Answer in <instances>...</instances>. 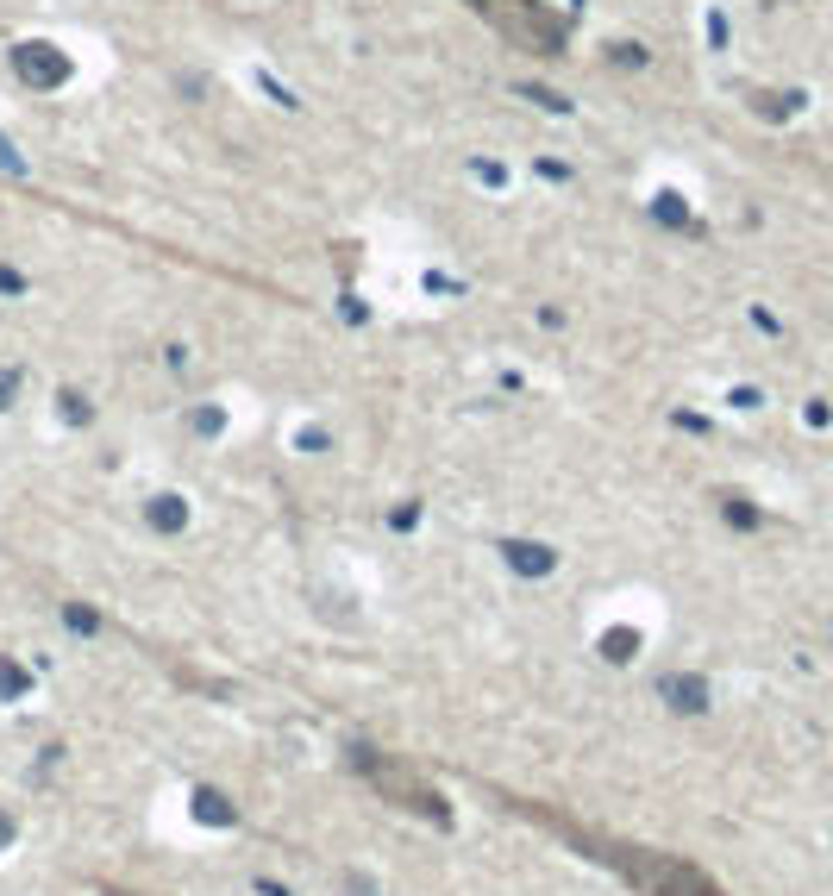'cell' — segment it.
Segmentation results:
<instances>
[{
	"instance_id": "ffe728a7",
	"label": "cell",
	"mask_w": 833,
	"mask_h": 896,
	"mask_svg": "<svg viewBox=\"0 0 833 896\" xmlns=\"http://www.w3.org/2000/svg\"><path fill=\"white\" fill-rule=\"evenodd\" d=\"M0 170H13V176H26V157H19L7 138H0Z\"/></svg>"
},
{
	"instance_id": "8992f818",
	"label": "cell",
	"mask_w": 833,
	"mask_h": 896,
	"mask_svg": "<svg viewBox=\"0 0 833 896\" xmlns=\"http://www.w3.org/2000/svg\"><path fill=\"white\" fill-rule=\"evenodd\" d=\"M658 696L671 702L677 715H702V709H708V683H702V677H689V671H671V677H658Z\"/></svg>"
},
{
	"instance_id": "7c38bea8",
	"label": "cell",
	"mask_w": 833,
	"mask_h": 896,
	"mask_svg": "<svg viewBox=\"0 0 833 896\" xmlns=\"http://www.w3.org/2000/svg\"><path fill=\"white\" fill-rule=\"evenodd\" d=\"M752 107L765 113V120H790V113L802 107V94H752Z\"/></svg>"
},
{
	"instance_id": "e0dca14e",
	"label": "cell",
	"mask_w": 833,
	"mask_h": 896,
	"mask_svg": "<svg viewBox=\"0 0 833 896\" xmlns=\"http://www.w3.org/2000/svg\"><path fill=\"white\" fill-rule=\"evenodd\" d=\"M195 433H201V439H220V433H226V414H220V408H195Z\"/></svg>"
},
{
	"instance_id": "d6986e66",
	"label": "cell",
	"mask_w": 833,
	"mask_h": 896,
	"mask_svg": "<svg viewBox=\"0 0 833 896\" xmlns=\"http://www.w3.org/2000/svg\"><path fill=\"white\" fill-rule=\"evenodd\" d=\"M414 521H420V502H401V508L389 514V527H395V533H408Z\"/></svg>"
},
{
	"instance_id": "ba28073f",
	"label": "cell",
	"mask_w": 833,
	"mask_h": 896,
	"mask_svg": "<svg viewBox=\"0 0 833 896\" xmlns=\"http://www.w3.org/2000/svg\"><path fill=\"white\" fill-rule=\"evenodd\" d=\"M188 809H195V821H207V828H232V821H238V809L226 803L220 790H207V784L188 796Z\"/></svg>"
},
{
	"instance_id": "4fadbf2b",
	"label": "cell",
	"mask_w": 833,
	"mask_h": 896,
	"mask_svg": "<svg viewBox=\"0 0 833 896\" xmlns=\"http://www.w3.org/2000/svg\"><path fill=\"white\" fill-rule=\"evenodd\" d=\"M63 627L82 633V640H94V633H101V615H94V608H82V602H69V608H63Z\"/></svg>"
},
{
	"instance_id": "30bf717a",
	"label": "cell",
	"mask_w": 833,
	"mask_h": 896,
	"mask_svg": "<svg viewBox=\"0 0 833 896\" xmlns=\"http://www.w3.org/2000/svg\"><path fill=\"white\" fill-rule=\"evenodd\" d=\"M26 690H32V671L0 652V702H26Z\"/></svg>"
},
{
	"instance_id": "603a6c76",
	"label": "cell",
	"mask_w": 833,
	"mask_h": 896,
	"mask_svg": "<svg viewBox=\"0 0 833 896\" xmlns=\"http://www.w3.org/2000/svg\"><path fill=\"white\" fill-rule=\"evenodd\" d=\"M339 314H345V320H370V308H364L357 295H345V301H339Z\"/></svg>"
},
{
	"instance_id": "6da1fadb",
	"label": "cell",
	"mask_w": 833,
	"mask_h": 896,
	"mask_svg": "<svg viewBox=\"0 0 833 896\" xmlns=\"http://www.w3.org/2000/svg\"><path fill=\"white\" fill-rule=\"evenodd\" d=\"M476 19H489L508 44L533 57H564V19L545 7V0H464Z\"/></svg>"
},
{
	"instance_id": "2e32d148",
	"label": "cell",
	"mask_w": 833,
	"mask_h": 896,
	"mask_svg": "<svg viewBox=\"0 0 833 896\" xmlns=\"http://www.w3.org/2000/svg\"><path fill=\"white\" fill-rule=\"evenodd\" d=\"M608 57L621 63V69H646V57H652V51H646V44H627V38H621V44H608Z\"/></svg>"
},
{
	"instance_id": "484cf974",
	"label": "cell",
	"mask_w": 833,
	"mask_h": 896,
	"mask_svg": "<svg viewBox=\"0 0 833 896\" xmlns=\"http://www.w3.org/2000/svg\"><path fill=\"white\" fill-rule=\"evenodd\" d=\"M13 834H19V828H13V815H0V846H13Z\"/></svg>"
},
{
	"instance_id": "d4e9b609",
	"label": "cell",
	"mask_w": 833,
	"mask_h": 896,
	"mask_svg": "<svg viewBox=\"0 0 833 896\" xmlns=\"http://www.w3.org/2000/svg\"><path fill=\"white\" fill-rule=\"evenodd\" d=\"M257 896H289V890H282L276 878H257Z\"/></svg>"
},
{
	"instance_id": "4316f807",
	"label": "cell",
	"mask_w": 833,
	"mask_h": 896,
	"mask_svg": "<svg viewBox=\"0 0 833 896\" xmlns=\"http://www.w3.org/2000/svg\"><path fill=\"white\" fill-rule=\"evenodd\" d=\"M113 896H126V890H113Z\"/></svg>"
},
{
	"instance_id": "44dd1931",
	"label": "cell",
	"mask_w": 833,
	"mask_h": 896,
	"mask_svg": "<svg viewBox=\"0 0 833 896\" xmlns=\"http://www.w3.org/2000/svg\"><path fill=\"white\" fill-rule=\"evenodd\" d=\"M476 170V182H489V188H502V163H470Z\"/></svg>"
},
{
	"instance_id": "7a4b0ae2",
	"label": "cell",
	"mask_w": 833,
	"mask_h": 896,
	"mask_svg": "<svg viewBox=\"0 0 833 896\" xmlns=\"http://www.w3.org/2000/svg\"><path fill=\"white\" fill-rule=\"evenodd\" d=\"M345 759H351L357 771H364V777H370V784H376V790H383V796H395V803H401V809H414V815H426V821H433V828H451V803H445V796H439V790H426V784H420V777H414V771H401V765H389V759H376V752H370V746H351V752H345Z\"/></svg>"
},
{
	"instance_id": "52a82bcc",
	"label": "cell",
	"mask_w": 833,
	"mask_h": 896,
	"mask_svg": "<svg viewBox=\"0 0 833 896\" xmlns=\"http://www.w3.org/2000/svg\"><path fill=\"white\" fill-rule=\"evenodd\" d=\"M145 521H151V533H182V527H188V502L163 489V495H151V502H145Z\"/></svg>"
},
{
	"instance_id": "9c48e42d",
	"label": "cell",
	"mask_w": 833,
	"mask_h": 896,
	"mask_svg": "<svg viewBox=\"0 0 833 896\" xmlns=\"http://www.w3.org/2000/svg\"><path fill=\"white\" fill-rule=\"evenodd\" d=\"M595 652H602L608 665H627V658L639 652V627H608L602 640H595Z\"/></svg>"
},
{
	"instance_id": "5bb4252c",
	"label": "cell",
	"mask_w": 833,
	"mask_h": 896,
	"mask_svg": "<svg viewBox=\"0 0 833 896\" xmlns=\"http://www.w3.org/2000/svg\"><path fill=\"white\" fill-rule=\"evenodd\" d=\"M721 514H727V527H758V508L746 495H721Z\"/></svg>"
},
{
	"instance_id": "277c9868",
	"label": "cell",
	"mask_w": 833,
	"mask_h": 896,
	"mask_svg": "<svg viewBox=\"0 0 833 896\" xmlns=\"http://www.w3.org/2000/svg\"><path fill=\"white\" fill-rule=\"evenodd\" d=\"M13 69H19V82H26V88H63L69 82V57L57 51V44H44V38L13 44Z\"/></svg>"
},
{
	"instance_id": "5b68a950",
	"label": "cell",
	"mask_w": 833,
	"mask_h": 896,
	"mask_svg": "<svg viewBox=\"0 0 833 896\" xmlns=\"http://www.w3.org/2000/svg\"><path fill=\"white\" fill-rule=\"evenodd\" d=\"M502 558L514 577H552L558 571V552L539 546V539H502Z\"/></svg>"
},
{
	"instance_id": "3957f363",
	"label": "cell",
	"mask_w": 833,
	"mask_h": 896,
	"mask_svg": "<svg viewBox=\"0 0 833 896\" xmlns=\"http://www.w3.org/2000/svg\"><path fill=\"white\" fill-rule=\"evenodd\" d=\"M627 878L646 890V896H721V884H708L696 865L683 859H664V853H646V859H627Z\"/></svg>"
},
{
	"instance_id": "cb8c5ba5",
	"label": "cell",
	"mask_w": 833,
	"mask_h": 896,
	"mask_svg": "<svg viewBox=\"0 0 833 896\" xmlns=\"http://www.w3.org/2000/svg\"><path fill=\"white\" fill-rule=\"evenodd\" d=\"M0 289H7V295H19V289H26V276H19V270H7V264H0Z\"/></svg>"
},
{
	"instance_id": "7402d4cb",
	"label": "cell",
	"mask_w": 833,
	"mask_h": 896,
	"mask_svg": "<svg viewBox=\"0 0 833 896\" xmlns=\"http://www.w3.org/2000/svg\"><path fill=\"white\" fill-rule=\"evenodd\" d=\"M13 389H19V370H0V408H13Z\"/></svg>"
},
{
	"instance_id": "ac0fdd59",
	"label": "cell",
	"mask_w": 833,
	"mask_h": 896,
	"mask_svg": "<svg viewBox=\"0 0 833 896\" xmlns=\"http://www.w3.org/2000/svg\"><path fill=\"white\" fill-rule=\"evenodd\" d=\"M520 94L539 101V107H552V113H570V101H564V94H552V88H520Z\"/></svg>"
},
{
	"instance_id": "8fae6325",
	"label": "cell",
	"mask_w": 833,
	"mask_h": 896,
	"mask_svg": "<svg viewBox=\"0 0 833 896\" xmlns=\"http://www.w3.org/2000/svg\"><path fill=\"white\" fill-rule=\"evenodd\" d=\"M652 220H658V226H671V232H683V226H689L683 195H671V188H664V195H652Z\"/></svg>"
},
{
	"instance_id": "9a60e30c",
	"label": "cell",
	"mask_w": 833,
	"mask_h": 896,
	"mask_svg": "<svg viewBox=\"0 0 833 896\" xmlns=\"http://www.w3.org/2000/svg\"><path fill=\"white\" fill-rule=\"evenodd\" d=\"M57 408H63V420H69V427H88V420H94V408L82 402L76 389H63V395H57Z\"/></svg>"
}]
</instances>
